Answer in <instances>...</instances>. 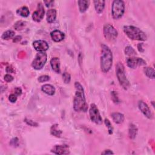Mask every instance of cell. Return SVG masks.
Returning <instances> with one entry per match:
<instances>
[{
  "instance_id": "cell-1",
  "label": "cell",
  "mask_w": 155,
  "mask_h": 155,
  "mask_svg": "<svg viewBox=\"0 0 155 155\" xmlns=\"http://www.w3.org/2000/svg\"><path fill=\"white\" fill-rule=\"evenodd\" d=\"M76 93L73 99V108L76 112H85L88 109V106L85 102V97L83 86L78 82L75 83Z\"/></svg>"
},
{
  "instance_id": "cell-2",
  "label": "cell",
  "mask_w": 155,
  "mask_h": 155,
  "mask_svg": "<svg viewBox=\"0 0 155 155\" xmlns=\"http://www.w3.org/2000/svg\"><path fill=\"white\" fill-rule=\"evenodd\" d=\"M101 68L104 73H107L111 69L113 63V55L111 50L105 45H101Z\"/></svg>"
},
{
  "instance_id": "cell-3",
  "label": "cell",
  "mask_w": 155,
  "mask_h": 155,
  "mask_svg": "<svg viewBox=\"0 0 155 155\" xmlns=\"http://www.w3.org/2000/svg\"><path fill=\"white\" fill-rule=\"evenodd\" d=\"M124 32L128 37L132 40L145 41L147 36L141 29L133 26H125L124 27Z\"/></svg>"
},
{
  "instance_id": "cell-4",
  "label": "cell",
  "mask_w": 155,
  "mask_h": 155,
  "mask_svg": "<svg viewBox=\"0 0 155 155\" xmlns=\"http://www.w3.org/2000/svg\"><path fill=\"white\" fill-rule=\"evenodd\" d=\"M116 71L118 81H119L121 85L125 90H127L130 87V83L125 76L124 65L121 63H118L116 65Z\"/></svg>"
},
{
  "instance_id": "cell-5",
  "label": "cell",
  "mask_w": 155,
  "mask_h": 155,
  "mask_svg": "<svg viewBox=\"0 0 155 155\" xmlns=\"http://www.w3.org/2000/svg\"><path fill=\"white\" fill-rule=\"evenodd\" d=\"M125 4L124 1L121 0H115L113 2L112 13L113 18L115 19H120L124 13Z\"/></svg>"
},
{
  "instance_id": "cell-6",
  "label": "cell",
  "mask_w": 155,
  "mask_h": 155,
  "mask_svg": "<svg viewBox=\"0 0 155 155\" xmlns=\"http://www.w3.org/2000/svg\"><path fill=\"white\" fill-rule=\"evenodd\" d=\"M47 60V56L45 52H38L36 55L32 66L35 70H41L46 64Z\"/></svg>"
},
{
  "instance_id": "cell-7",
  "label": "cell",
  "mask_w": 155,
  "mask_h": 155,
  "mask_svg": "<svg viewBox=\"0 0 155 155\" xmlns=\"http://www.w3.org/2000/svg\"><path fill=\"white\" fill-rule=\"evenodd\" d=\"M104 35L108 41H113L117 37L118 33L112 25L106 24L104 26Z\"/></svg>"
},
{
  "instance_id": "cell-8",
  "label": "cell",
  "mask_w": 155,
  "mask_h": 155,
  "mask_svg": "<svg viewBox=\"0 0 155 155\" xmlns=\"http://www.w3.org/2000/svg\"><path fill=\"white\" fill-rule=\"evenodd\" d=\"M90 116L92 121L95 122V124L101 125L102 123V119L100 115L99 111L95 104H92L90 108Z\"/></svg>"
},
{
  "instance_id": "cell-9",
  "label": "cell",
  "mask_w": 155,
  "mask_h": 155,
  "mask_svg": "<svg viewBox=\"0 0 155 155\" xmlns=\"http://www.w3.org/2000/svg\"><path fill=\"white\" fill-rule=\"evenodd\" d=\"M127 64L130 68L136 69L139 66L146 65V61L140 58L130 57L127 59Z\"/></svg>"
},
{
  "instance_id": "cell-10",
  "label": "cell",
  "mask_w": 155,
  "mask_h": 155,
  "mask_svg": "<svg viewBox=\"0 0 155 155\" xmlns=\"http://www.w3.org/2000/svg\"><path fill=\"white\" fill-rule=\"evenodd\" d=\"M45 10L42 3L38 4L37 9H36L32 15V18L36 22H40L44 18Z\"/></svg>"
},
{
  "instance_id": "cell-11",
  "label": "cell",
  "mask_w": 155,
  "mask_h": 155,
  "mask_svg": "<svg viewBox=\"0 0 155 155\" xmlns=\"http://www.w3.org/2000/svg\"><path fill=\"white\" fill-rule=\"evenodd\" d=\"M138 107L141 112L149 119L152 120L153 118V114L151 110L146 103L142 101H139L138 102Z\"/></svg>"
},
{
  "instance_id": "cell-12",
  "label": "cell",
  "mask_w": 155,
  "mask_h": 155,
  "mask_svg": "<svg viewBox=\"0 0 155 155\" xmlns=\"http://www.w3.org/2000/svg\"><path fill=\"white\" fill-rule=\"evenodd\" d=\"M33 46L34 49L39 52H44L49 49V44L45 41L37 40L33 42Z\"/></svg>"
},
{
  "instance_id": "cell-13",
  "label": "cell",
  "mask_w": 155,
  "mask_h": 155,
  "mask_svg": "<svg viewBox=\"0 0 155 155\" xmlns=\"http://www.w3.org/2000/svg\"><path fill=\"white\" fill-rule=\"evenodd\" d=\"M51 152L56 154H67L70 153L68 146L65 145H55Z\"/></svg>"
},
{
  "instance_id": "cell-14",
  "label": "cell",
  "mask_w": 155,
  "mask_h": 155,
  "mask_svg": "<svg viewBox=\"0 0 155 155\" xmlns=\"http://www.w3.org/2000/svg\"><path fill=\"white\" fill-rule=\"evenodd\" d=\"M50 36L51 39L56 42L63 41L65 38L64 33L58 30H55L51 32L50 33Z\"/></svg>"
},
{
  "instance_id": "cell-15",
  "label": "cell",
  "mask_w": 155,
  "mask_h": 155,
  "mask_svg": "<svg viewBox=\"0 0 155 155\" xmlns=\"http://www.w3.org/2000/svg\"><path fill=\"white\" fill-rule=\"evenodd\" d=\"M50 65L53 70L57 73L61 72L60 61L58 58H54L50 60Z\"/></svg>"
},
{
  "instance_id": "cell-16",
  "label": "cell",
  "mask_w": 155,
  "mask_h": 155,
  "mask_svg": "<svg viewBox=\"0 0 155 155\" xmlns=\"http://www.w3.org/2000/svg\"><path fill=\"white\" fill-rule=\"evenodd\" d=\"M56 18V10L55 9H50L47 12V21L49 23H52Z\"/></svg>"
},
{
  "instance_id": "cell-17",
  "label": "cell",
  "mask_w": 155,
  "mask_h": 155,
  "mask_svg": "<svg viewBox=\"0 0 155 155\" xmlns=\"http://www.w3.org/2000/svg\"><path fill=\"white\" fill-rule=\"evenodd\" d=\"M41 89L42 92L50 96L54 95L55 93V87L50 84H45L42 85Z\"/></svg>"
},
{
  "instance_id": "cell-18",
  "label": "cell",
  "mask_w": 155,
  "mask_h": 155,
  "mask_svg": "<svg viewBox=\"0 0 155 155\" xmlns=\"http://www.w3.org/2000/svg\"><path fill=\"white\" fill-rule=\"evenodd\" d=\"M112 117L113 121L116 124H121L124 121V116L123 114L118 112H115L112 114Z\"/></svg>"
},
{
  "instance_id": "cell-19",
  "label": "cell",
  "mask_w": 155,
  "mask_h": 155,
  "mask_svg": "<svg viewBox=\"0 0 155 155\" xmlns=\"http://www.w3.org/2000/svg\"><path fill=\"white\" fill-rule=\"evenodd\" d=\"M78 6H79V9L81 13H84L89 6V1H87V0H81V1H78Z\"/></svg>"
},
{
  "instance_id": "cell-20",
  "label": "cell",
  "mask_w": 155,
  "mask_h": 155,
  "mask_svg": "<svg viewBox=\"0 0 155 155\" xmlns=\"http://www.w3.org/2000/svg\"><path fill=\"white\" fill-rule=\"evenodd\" d=\"M95 8L97 13H100L102 12L105 7V1H95Z\"/></svg>"
},
{
  "instance_id": "cell-21",
  "label": "cell",
  "mask_w": 155,
  "mask_h": 155,
  "mask_svg": "<svg viewBox=\"0 0 155 155\" xmlns=\"http://www.w3.org/2000/svg\"><path fill=\"white\" fill-rule=\"evenodd\" d=\"M17 14H18L19 15L23 17H27L29 15V10L28 9V7L26 6H23L21 7V8L18 9L17 11Z\"/></svg>"
},
{
  "instance_id": "cell-22",
  "label": "cell",
  "mask_w": 155,
  "mask_h": 155,
  "mask_svg": "<svg viewBox=\"0 0 155 155\" xmlns=\"http://www.w3.org/2000/svg\"><path fill=\"white\" fill-rule=\"evenodd\" d=\"M138 131V129L133 124H130L129 127V135L130 139H133L136 136Z\"/></svg>"
},
{
  "instance_id": "cell-23",
  "label": "cell",
  "mask_w": 155,
  "mask_h": 155,
  "mask_svg": "<svg viewBox=\"0 0 155 155\" xmlns=\"http://www.w3.org/2000/svg\"><path fill=\"white\" fill-rule=\"evenodd\" d=\"M144 72L147 77L152 79L154 78V70L153 68L149 67H145L144 69Z\"/></svg>"
},
{
  "instance_id": "cell-24",
  "label": "cell",
  "mask_w": 155,
  "mask_h": 155,
  "mask_svg": "<svg viewBox=\"0 0 155 155\" xmlns=\"http://www.w3.org/2000/svg\"><path fill=\"white\" fill-rule=\"evenodd\" d=\"M14 36H15V32L13 31H7L3 34L1 38L3 40H8L9 39L13 38Z\"/></svg>"
},
{
  "instance_id": "cell-25",
  "label": "cell",
  "mask_w": 155,
  "mask_h": 155,
  "mask_svg": "<svg viewBox=\"0 0 155 155\" xmlns=\"http://www.w3.org/2000/svg\"><path fill=\"white\" fill-rule=\"evenodd\" d=\"M125 55H127L128 56H135L136 55V51L135 50V49L133 48L131 46H127V47H125Z\"/></svg>"
},
{
  "instance_id": "cell-26",
  "label": "cell",
  "mask_w": 155,
  "mask_h": 155,
  "mask_svg": "<svg viewBox=\"0 0 155 155\" xmlns=\"http://www.w3.org/2000/svg\"><path fill=\"white\" fill-rule=\"evenodd\" d=\"M56 125H54L52 127H51V134L55 136L60 138L61 136V135L62 134V131L61 130H58L57 129V126H56Z\"/></svg>"
},
{
  "instance_id": "cell-27",
  "label": "cell",
  "mask_w": 155,
  "mask_h": 155,
  "mask_svg": "<svg viewBox=\"0 0 155 155\" xmlns=\"http://www.w3.org/2000/svg\"><path fill=\"white\" fill-rule=\"evenodd\" d=\"M25 26H26V22L23 21H18L15 23V24L14 27L16 30L19 31L22 30V29L25 27Z\"/></svg>"
},
{
  "instance_id": "cell-28",
  "label": "cell",
  "mask_w": 155,
  "mask_h": 155,
  "mask_svg": "<svg viewBox=\"0 0 155 155\" xmlns=\"http://www.w3.org/2000/svg\"><path fill=\"white\" fill-rule=\"evenodd\" d=\"M104 122H105L106 127L108 128V134L109 135H112L113 134V127H112L111 122H110V121L108 119H106L105 121H104Z\"/></svg>"
},
{
  "instance_id": "cell-29",
  "label": "cell",
  "mask_w": 155,
  "mask_h": 155,
  "mask_svg": "<svg viewBox=\"0 0 155 155\" xmlns=\"http://www.w3.org/2000/svg\"><path fill=\"white\" fill-rule=\"evenodd\" d=\"M63 79L64 82L65 84H68L70 83V79H71V76L67 72H64L63 75Z\"/></svg>"
},
{
  "instance_id": "cell-30",
  "label": "cell",
  "mask_w": 155,
  "mask_h": 155,
  "mask_svg": "<svg viewBox=\"0 0 155 155\" xmlns=\"http://www.w3.org/2000/svg\"><path fill=\"white\" fill-rule=\"evenodd\" d=\"M50 79V77L47 75H42L40 76L38 80L40 83H44V82H46V81H48Z\"/></svg>"
},
{
  "instance_id": "cell-31",
  "label": "cell",
  "mask_w": 155,
  "mask_h": 155,
  "mask_svg": "<svg viewBox=\"0 0 155 155\" xmlns=\"http://www.w3.org/2000/svg\"><path fill=\"white\" fill-rule=\"evenodd\" d=\"M111 95H112V100L113 101V102L115 103H119L120 101H119V99H118V98H117V93L115 92H112Z\"/></svg>"
},
{
  "instance_id": "cell-32",
  "label": "cell",
  "mask_w": 155,
  "mask_h": 155,
  "mask_svg": "<svg viewBox=\"0 0 155 155\" xmlns=\"http://www.w3.org/2000/svg\"><path fill=\"white\" fill-rule=\"evenodd\" d=\"M25 122L29 125H31V126H32V127H37L38 126V124L32 121V120H27V119H26L25 120Z\"/></svg>"
},
{
  "instance_id": "cell-33",
  "label": "cell",
  "mask_w": 155,
  "mask_h": 155,
  "mask_svg": "<svg viewBox=\"0 0 155 155\" xmlns=\"http://www.w3.org/2000/svg\"><path fill=\"white\" fill-rule=\"evenodd\" d=\"M4 80L6 81L7 83H10L13 80V78L12 75H9V74H7L4 76Z\"/></svg>"
},
{
  "instance_id": "cell-34",
  "label": "cell",
  "mask_w": 155,
  "mask_h": 155,
  "mask_svg": "<svg viewBox=\"0 0 155 155\" xmlns=\"http://www.w3.org/2000/svg\"><path fill=\"white\" fill-rule=\"evenodd\" d=\"M9 101L12 102V103H14L17 100V95H15V94H11L10 96H9Z\"/></svg>"
},
{
  "instance_id": "cell-35",
  "label": "cell",
  "mask_w": 155,
  "mask_h": 155,
  "mask_svg": "<svg viewBox=\"0 0 155 155\" xmlns=\"http://www.w3.org/2000/svg\"><path fill=\"white\" fill-rule=\"evenodd\" d=\"M10 144L13 147H17L18 145V139L17 138L12 139L10 141Z\"/></svg>"
},
{
  "instance_id": "cell-36",
  "label": "cell",
  "mask_w": 155,
  "mask_h": 155,
  "mask_svg": "<svg viewBox=\"0 0 155 155\" xmlns=\"http://www.w3.org/2000/svg\"><path fill=\"white\" fill-rule=\"evenodd\" d=\"M15 94L17 95H21L22 93V90L21 88L19 87H17L15 89Z\"/></svg>"
},
{
  "instance_id": "cell-37",
  "label": "cell",
  "mask_w": 155,
  "mask_h": 155,
  "mask_svg": "<svg viewBox=\"0 0 155 155\" xmlns=\"http://www.w3.org/2000/svg\"><path fill=\"white\" fill-rule=\"evenodd\" d=\"M54 3V1H44V3L46 4V6L47 7H49L50 6H52V4Z\"/></svg>"
},
{
  "instance_id": "cell-38",
  "label": "cell",
  "mask_w": 155,
  "mask_h": 155,
  "mask_svg": "<svg viewBox=\"0 0 155 155\" xmlns=\"http://www.w3.org/2000/svg\"><path fill=\"white\" fill-rule=\"evenodd\" d=\"M22 39V37L21 36H16L15 37L13 40V42H18L19 41H20Z\"/></svg>"
},
{
  "instance_id": "cell-39",
  "label": "cell",
  "mask_w": 155,
  "mask_h": 155,
  "mask_svg": "<svg viewBox=\"0 0 155 155\" xmlns=\"http://www.w3.org/2000/svg\"><path fill=\"white\" fill-rule=\"evenodd\" d=\"M142 46V44H139L138 45V49L140 52H144V51Z\"/></svg>"
},
{
  "instance_id": "cell-40",
  "label": "cell",
  "mask_w": 155,
  "mask_h": 155,
  "mask_svg": "<svg viewBox=\"0 0 155 155\" xmlns=\"http://www.w3.org/2000/svg\"><path fill=\"white\" fill-rule=\"evenodd\" d=\"M114 154V153L110 150H105L104 152L102 153V154Z\"/></svg>"
},
{
  "instance_id": "cell-41",
  "label": "cell",
  "mask_w": 155,
  "mask_h": 155,
  "mask_svg": "<svg viewBox=\"0 0 155 155\" xmlns=\"http://www.w3.org/2000/svg\"><path fill=\"white\" fill-rule=\"evenodd\" d=\"M6 72L7 73H13L14 70L12 67H10V66H9V67H7L6 68Z\"/></svg>"
}]
</instances>
